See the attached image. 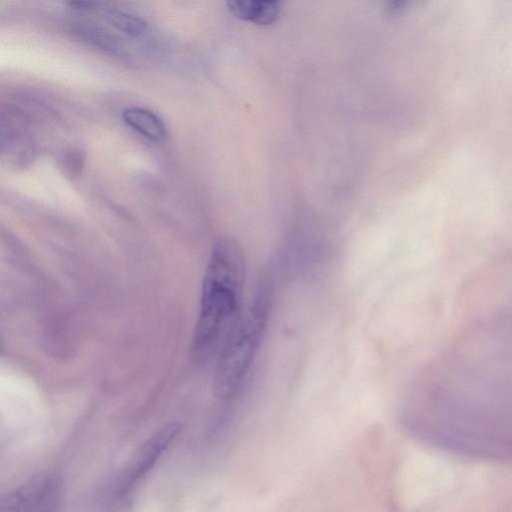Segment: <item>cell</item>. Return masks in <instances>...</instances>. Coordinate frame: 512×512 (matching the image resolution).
I'll use <instances>...</instances> for the list:
<instances>
[{"label":"cell","mask_w":512,"mask_h":512,"mask_svg":"<svg viewBox=\"0 0 512 512\" xmlns=\"http://www.w3.org/2000/svg\"><path fill=\"white\" fill-rule=\"evenodd\" d=\"M69 4L71 7H73V9H76V10H89V9H92L93 6L95 5V3H93V2H84V1L70 2Z\"/></svg>","instance_id":"30bf717a"},{"label":"cell","mask_w":512,"mask_h":512,"mask_svg":"<svg viewBox=\"0 0 512 512\" xmlns=\"http://www.w3.org/2000/svg\"><path fill=\"white\" fill-rule=\"evenodd\" d=\"M57 490L54 478L32 480L5 496L0 512H53Z\"/></svg>","instance_id":"277c9868"},{"label":"cell","mask_w":512,"mask_h":512,"mask_svg":"<svg viewBox=\"0 0 512 512\" xmlns=\"http://www.w3.org/2000/svg\"><path fill=\"white\" fill-rule=\"evenodd\" d=\"M226 5L235 17L261 25L275 22L282 10L277 0H230Z\"/></svg>","instance_id":"5b68a950"},{"label":"cell","mask_w":512,"mask_h":512,"mask_svg":"<svg viewBox=\"0 0 512 512\" xmlns=\"http://www.w3.org/2000/svg\"><path fill=\"white\" fill-rule=\"evenodd\" d=\"M121 117L131 129L153 142H162L167 137L164 121L153 111L132 106L125 108Z\"/></svg>","instance_id":"8992f818"},{"label":"cell","mask_w":512,"mask_h":512,"mask_svg":"<svg viewBox=\"0 0 512 512\" xmlns=\"http://www.w3.org/2000/svg\"><path fill=\"white\" fill-rule=\"evenodd\" d=\"M103 17L117 31L132 38L144 36L149 28L148 22L141 16L116 8L104 9Z\"/></svg>","instance_id":"ba28073f"},{"label":"cell","mask_w":512,"mask_h":512,"mask_svg":"<svg viewBox=\"0 0 512 512\" xmlns=\"http://www.w3.org/2000/svg\"><path fill=\"white\" fill-rule=\"evenodd\" d=\"M245 281V257L236 239L218 238L205 269L199 313L193 337L194 352L211 354L225 339L240 313Z\"/></svg>","instance_id":"6da1fadb"},{"label":"cell","mask_w":512,"mask_h":512,"mask_svg":"<svg viewBox=\"0 0 512 512\" xmlns=\"http://www.w3.org/2000/svg\"><path fill=\"white\" fill-rule=\"evenodd\" d=\"M273 297L274 280L267 273L222 342L213 378V392L218 399L229 400L240 391L264 337Z\"/></svg>","instance_id":"7a4b0ae2"},{"label":"cell","mask_w":512,"mask_h":512,"mask_svg":"<svg viewBox=\"0 0 512 512\" xmlns=\"http://www.w3.org/2000/svg\"><path fill=\"white\" fill-rule=\"evenodd\" d=\"M71 31L82 41L98 49L112 54L124 53L123 40L106 27L100 26L97 23L78 21L72 24Z\"/></svg>","instance_id":"52a82bcc"},{"label":"cell","mask_w":512,"mask_h":512,"mask_svg":"<svg viewBox=\"0 0 512 512\" xmlns=\"http://www.w3.org/2000/svg\"><path fill=\"white\" fill-rule=\"evenodd\" d=\"M85 164V153L78 147H69L60 157V166L63 173L70 179L80 176Z\"/></svg>","instance_id":"9c48e42d"},{"label":"cell","mask_w":512,"mask_h":512,"mask_svg":"<svg viewBox=\"0 0 512 512\" xmlns=\"http://www.w3.org/2000/svg\"><path fill=\"white\" fill-rule=\"evenodd\" d=\"M181 431L177 422L168 423L156 431L137 451L119 480L117 491L127 493L153 467Z\"/></svg>","instance_id":"3957f363"}]
</instances>
